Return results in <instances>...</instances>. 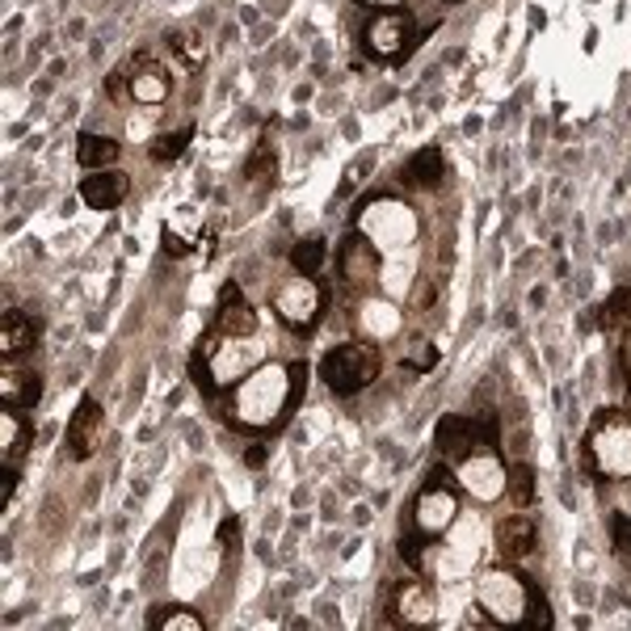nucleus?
<instances>
[{
  "label": "nucleus",
  "instance_id": "obj_22",
  "mask_svg": "<svg viewBox=\"0 0 631 631\" xmlns=\"http://www.w3.org/2000/svg\"><path fill=\"white\" fill-rule=\"evenodd\" d=\"M169 51L182 60V67H189V72H198L202 67V60H207V47H202V38L189 30H177L169 34Z\"/></svg>",
  "mask_w": 631,
  "mask_h": 631
},
{
  "label": "nucleus",
  "instance_id": "obj_11",
  "mask_svg": "<svg viewBox=\"0 0 631 631\" xmlns=\"http://www.w3.org/2000/svg\"><path fill=\"white\" fill-rule=\"evenodd\" d=\"M392 623L396 628H430L434 623V598L421 581H400L392 590Z\"/></svg>",
  "mask_w": 631,
  "mask_h": 631
},
{
  "label": "nucleus",
  "instance_id": "obj_32",
  "mask_svg": "<svg viewBox=\"0 0 631 631\" xmlns=\"http://www.w3.org/2000/svg\"><path fill=\"white\" fill-rule=\"evenodd\" d=\"M0 502L4 505H13V493H17V463H4V468H0Z\"/></svg>",
  "mask_w": 631,
  "mask_h": 631
},
{
  "label": "nucleus",
  "instance_id": "obj_28",
  "mask_svg": "<svg viewBox=\"0 0 631 631\" xmlns=\"http://www.w3.org/2000/svg\"><path fill=\"white\" fill-rule=\"evenodd\" d=\"M527 628H535V631L556 628V615H552V606H547V598H543L539 585H531V619H527Z\"/></svg>",
  "mask_w": 631,
  "mask_h": 631
},
{
  "label": "nucleus",
  "instance_id": "obj_16",
  "mask_svg": "<svg viewBox=\"0 0 631 631\" xmlns=\"http://www.w3.org/2000/svg\"><path fill=\"white\" fill-rule=\"evenodd\" d=\"M442 177H446V157H442L438 148L412 152V157L405 160V169H400V182L409 189H438Z\"/></svg>",
  "mask_w": 631,
  "mask_h": 631
},
{
  "label": "nucleus",
  "instance_id": "obj_37",
  "mask_svg": "<svg viewBox=\"0 0 631 631\" xmlns=\"http://www.w3.org/2000/svg\"><path fill=\"white\" fill-rule=\"evenodd\" d=\"M265 455H270V450H265V442H261V446H249L245 463H249V468H261V463H265Z\"/></svg>",
  "mask_w": 631,
  "mask_h": 631
},
{
  "label": "nucleus",
  "instance_id": "obj_4",
  "mask_svg": "<svg viewBox=\"0 0 631 631\" xmlns=\"http://www.w3.org/2000/svg\"><path fill=\"white\" fill-rule=\"evenodd\" d=\"M379 371H383V354L375 342H346L320 358V379L337 396H358L362 387L375 383Z\"/></svg>",
  "mask_w": 631,
  "mask_h": 631
},
{
  "label": "nucleus",
  "instance_id": "obj_19",
  "mask_svg": "<svg viewBox=\"0 0 631 631\" xmlns=\"http://www.w3.org/2000/svg\"><path fill=\"white\" fill-rule=\"evenodd\" d=\"M119 139H110V135H94V131H85L81 139H76V160H81V169H110L114 160H119Z\"/></svg>",
  "mask_w": 631,
  "mask_h": 631
},
{
  "label": "nucleus",
  "instance_id": "obj_25",
  "mask_svg": "<svg viewBox=\"0 0 631 631\" xmlns=\"http://www.w3.org/2000/svg\"><path fill=\"white\" fill-rule=\"evenodd\" d=\"M505 475H509V497H514V502L518 505L535 502V468H531V463H514Z\"/></svg>",
  "mask_w": 631,
  "mask_h": 631
},
{
  "label": "nucleus",
  "instance_id": "obj_35",
  "mask_svg": "<svg viewBox=\"0 0 631 631\" xmlns=\"http://www.w3.org/2000/svg\"><path fill=\"white\" fill-rule=\"evenodd\" d=\"M164 252H169V257H186L189 245L177 236V232H164Z\"/></svg>",
  "mask_w": 631,
  "mask_h": 631
},
{
  "label": "nucleus",
  "instance_id": "obj_10",
  "mask_svg": "<svg viewBox=\"0 0 631 631\" xmlns=\"http://www.w3.org/2000/svg\"><path fill=\"white\" fill-rule=\"evenodd\" d=\"M101 434H106V412L97 405L94 396H85L72 421H67V459H94V450L101 446Z\"/></svg>",
  "mask_w": 631,
  "mask_h": 631
},
{
  "label": "nucleus",
  "instance_id": "obj_34",
  "mask_svg": "<svg viewBox=\"0 0 631 631\" xmlns=\"http://www.w3.org/2000/svg\"><path fill=\"white\" fill-rule=\"evenodd\" d=\"M106 89H110V97H114L119 106H126V97H131V81H126V72H114V76L106 81Z\"/></svg>",
  "mask_w": 631,
  "mask_h": 631
},
{
  "label": "nucleus",
  "instance_id": "obj_9",
  "mask_svg": "<svg viewBox=\"0 0 631 631\" xmlns=\"http://www.w3.org/2000/svg\"><path fill=\"white\" fill-rule=\"evenodd\" d=\"M337 270L349 290H371L379 283V249L371 245V236L349 232L337 249Z\"/></svg>",
  "mask_w": 631,
  "mask_h": 631
},
{
  "label": "nucleus",
  "instance_id": "obj_3",
  "mask_svg": "<svg viewBox=\"0 0 631 631\" xmlns=\"http://www.w3.org/2000/svg\"><path fill=\"white\" fill-rule=\"evenodd\" d=\"M531 585L514 568H488L475 585V606L497 623V628H527L531 619Z\"/></svg>",
  "mask_w": 631,
  "mask_h": 631
},
{
  "label": "nucleus",
  "instance_id": "obj_5",
  "mask_svg": "<svg viewBox=\"0 0 631 631\" xmlns=\"http://www.w3.org/2000/svg\"><path fill=\"white\" fill-rule=\"evenodd\" d=\"M434 472L438 475L412 502V531H421L425 539L446 535L455 527V518H459V480L446 468H434Z\"/></svg>",
  "mask_w": 631,
  "mask_h": 631
},
{
  "label": "nucleus",
  "instance_id": "obj_6",
  "mask_svg": "<svg viewBox=\"0 0 631 631\" xmlns=\"http://www.w3.org/2000/svg\"><path fill=\"white\" fill-rule=\"evenodd\" d=\"M417 22H412L405 9H387V13H375L362 30V51L379 63H396L405 60L412 47H417Z\"/></svg>",
  "mask_w": 631,
  "mask_h": 631
},
{
  "label": "nucleus",
  "instance_id": "obj_27",
  "mask_svg": "<svg viewBox=\"0 0 631 631\" xmlns=\"http://www.w3.org/2000/svg\"><path fill=\"white\" fill-rule=\"evenodd\" d=\"M430 543H434V539H425L421 531H409V535L400 539V556H405V565L425 568V552H430Z\"/></svg>",
  "mask_w": 631,
  "mask_h": 631
},
{
  "label": "nucleus",
  "instance_id": "obj_17",
  "mask_svg": "<svg viewBox=\"0 0 631 631\" xmlns=\"http://www.w3.org/2000/svg\"><path fill=\"white\" fill-rule=\"evenodd\" d=\"M38 346V320H30L26 312L9 308L4 312V324H0V354L4 358H22Z\"/></svg>",
  "mask_w": 631,
  "mask_h": 631
},
{
  "label": "nucleus",
  "instance_id": "obj_29",
  "mask_svg": "<svg viewBox=\"0 0 631 631\" xmlns=\"http://www.w3.org/2000/svg\"><path fill=\"white\" fill-rule=\"evenodd\" d=\"M405 362H409L412 371H430V367L438 362V349L425 346V342H417V346H412V354H409V358H405Z\"/></svg>",
  "mask_w": 631,
  "mask_h": 631
},
{
  "label": "nucleus",
  "instance_id": "obj_15",
  "mask_svg": "<svg viewBox=\"0 0 631 631\" xmlns=\"http://www.w3.org/2000/svg\"><path fill=\"white\" fill-rule=\"evenodd\" d=\"M535 535H539L535 522H531L527 514H514V518H505L502 527H497V552H502V560H509V565L527 560V556L535 552V543H539Z\"/></svg>",
  "mask_w": 631,
  "mask_h": 631
},
{
  "label": "nucleus",
  "instance_id": "obj_18",
  "mask_svg": "<svg viewBox=\"0 0 631 631\" xmlns=\"http://www.w3.org/2000/svg\"><path fill=\"white\" fill-rule=\"evenodd\" d=\"M30 438H34V430H30V421L22 417V409L17 405H0V455H4V463H13L22 450H30Z\"/></svg>",
  "mask_w": 631,
  "mask_h": 631
},
{
  "label": "nucleus",
  "instance_id": "obj_13",
  "mask_svg": "<svg viewBox=\"0 0 631 631\" xmlns=\"http://www.w3.org/2000/svg\"><path fill=\"white\" fill-rule=\"evenodd\" d=\"M123 72L131 81V101H139V106H160L169 97V89H173L169 72L160 63H148V55H135L131 67L123 63Z\"/></svg>",
  "mask_w": 631,
  "mask_h": 631
},
{
  "label": "nucleus",
  "instance_id": "obj_31",
  "mask_svg": "<svg viewBox=\"0 0 631 631\" xmlns=\"http://www.w3.org/2000/svg\"><path fill=\"white\" fill-rule=\"evenodd\" d=\"M610 531H615V547H619V552H631V518L628 514H615Z\"/></svg>",
  "mask_w": 631,
  "mask_h": 631
},
{
  "label": "nucleus",
  "instance_id": "obj_24",
  "mask_svg": "<svg viewBox=\"0 0 631 631\" xmlns=\"http://www.w3.org/2000/svg\"><path fill=\"white\" fill-rule=\"evenodd\" d=\"M189 139H194V126H177V131L160 135L157 144L148 148V157H152V160H177L189 148Z\"/></svg>",
  "mask_w": 631,
  "mask_h": 631
},
{
  "label": "nucleus",
  "instance_id": "obj_30",
  "mask_svg": "<svg viewBox=\"0 0 631 631\" xmlns=\"http://www.w3.org/2000/svg\"><path fill=\"white\" fill-rule=\"evenodd\" d=\"M38 396H42V379H38V375H26V379H22V392H17V405L34 409V405H38Z\"/></svg>",
  "mask_w": 631,
  "mask_h": 631
},
{
  "label": "nucleus",
  "instance_id": "obj_14",
  "mask_svg": "<svg viewBox=\"0 0 631 631\" xmlns=\"http://www.w3.org/2000/svg\"><path fill=\"white\" fill-rule=\"evenodd\" d=\"M126 173H114V169H94L85 182H81V202L94 207V211H114L126 198Z\"/></svg>",
  "mask_w": 631,
  "mask_h": 631
},
{
  "label": "nucleus",
  "instance_id": "obj_23",
  "mask_svg": "<svg viewBox=\"0 0 631 631\" xmlns=\"http://www.w3.org/2000/svg\"><path fill=\"white\" fill-rule=\"evenodd\" d=\"M274 169H279L274 148L261 144V148H252L249 164H245V182H249V186H274Z\"/></svg>",
  "mask_w": 631,
  "mask_h": 631
},
{
  "label": "nucleus",
  "instance_id": "obj_21",
  "mask_svg": "<svg viewBox=\"0 0 631 631\" xmlns=\"http://www.w3.org/2000/svg\"><path fill=\"white\" fill-rule=\"evenodd\" d=\"M324 257H329L324 236H304V240L290 249V265H295L299 274H312L316 279V270H324Z\"/></svg>",
  "mask_w": 631,
  "mask_h": 631
},
{
  "label": "nucleus",
  "instance_id": "obj_20",
  "mask_svg": "<svg viewBox=\"0 0 631 631\" xmlns=\"http://www.w3.org/2000/svg\"><path fill=\"white\" fill-rule=\"evenodd\" d=\"M598 324L606 333H619V337H631V286H619L610 290V299L602 304Z\"/></svg>",
  "mask_w": 631,
  "mask_h": 631
},
{
  "label": "nucleus",
  "instance_id": "obj_12",
  "mask_svg": "<svg viewBox=\"0 0 631 631\" xmlns=\"http://www.w3.org/2000/svg\"><path fill=\"white\" fill-rule=\"evenodd\" d=\"M257 333V312L245 304L240 286L227 283L220 290V312H215V337H252Z\"/></svg>",
  "mask_w": 631,
  "mask_h": 631
},
{
  "label": "nucleus",
  "instance_id": "obj_26",
  "mask_svg": "<svg viewBox=\"0 0 631 631\" xmlns=\"http://www.w3.org/2000/svg\"><path fill=\"white\" fill-rule=\"evenodd\" d=\"M152 628H160V631H202L207 623H202V615L173 606V610H160L157 619H152Z\"/></svg>",
  "mask_w": 631,
  "mask_h": 631
},
{
  "label": "nucleus",
  "instance_id": "obj_1",
  "mask_svg": "<svg viewBox=\"0 0 631 631\" xmlns=\"http://www.w3.org/2000/svg\"><path fill=\"white\" fill-rule=\"evenodd\" d=\"M304 387H308V362H290V367L261 362V367H252L249 375L236 383L232 421L249 425V430H274V425H283L286 417L299 409Z\"/></svg>",
  "mask_w": 631,
  "mask_h": 631
},
{
  "label": "nucleus",
  "instance_id": "obj_8",
  "mask_svg": "<svg viewBox=\"0 0 631 631\" xmlns=\"http://www.w3.org/2000/svg\"><path fill=\"white\" fill-rule=\"evenodd\" d=\"M320 312H324V290L316 286L312 274H290L274 290V316L295 333H312Z\"/></svg>",
  "mask_w": 631,
  "mask_h": 631
},
{
  "label": "nucleus",
  "instance_id": "obj_7",
  "mask_svg": "<svg viewBox=\"0 0 631 631\" xmlns=\"http://www.w3.org/2000/svg\"><path fill=\"white\" fill-rule=\"evenodd\" d=\"M434 442L446 459L463 463L480 450H497V421L493 417H442Z\"/></svg>",
  "mask_w": 631,
  "mask_h": 631
},
{
  "label": "nucleus",
  "instance_id": "obj_36",
  "mask_svg": "<svg viewBox=\"0 0 631 631\" xmlns=\"http://www.w3.org/2000/svg\"><path fill=\"white\" fill-rule=\"evenodd\" d=\"M362 9H375V13H387V9H405V0H358Z\"/></svg>",
  "mask_w": 631,
  "mask_h": 631
},
{
  "label": "nucleus",
  "instance_id": "obj_2",
  "mask_svg": "<svg viewBox=\"0 0 631 631\" xmlns=\"http://www.w3.org/2000/svg\"><path fill=\"white\" fill-rule=\"evenodd\" d=\"M585 472L594 480L631 475V417L623 409H602L585 434Z\"/></svg>",
  "mask_w": 631,
  "mask_h": 631
},
{
  "label": "nucleus",
  "instance_id": "obj_33",
  "mask_svg": "<svg viewBox=\"0 0 631 631\" xmlns=\"http://www.w3.org/2000/svg\"><path fill=\"white\" fill-rule=\"evenodd\" d=\"M220 543H223V552H236V547H240V518H227V522H223Z\"/></svg>",
  "mask_w": 631,
  "mask_h": 631
}]
</instances>
